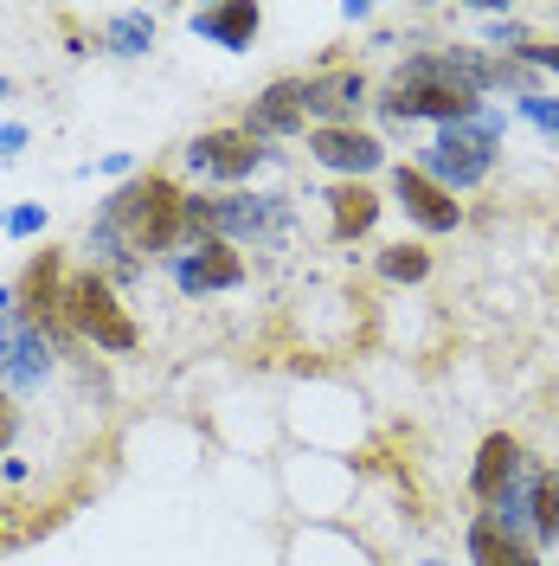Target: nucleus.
Masks as SVG:
<instances>
[{
	"label": "nucleus",
	"mask_w": 559,
	"mask_h": 566,
	"mask_svg": "<svg viewBox=\"0 0 559 566\" xmlns=\"http://www.w3.org/2000/svg\"><path fill=\"white\" fill-rule=\"evenodd\" d=\"M380 116L392 129H405V123H463V116H476L483 109V91L470 84V71H463V45H444V52H412L405 65L386 77V91L373 97Z\"/></svg>",
	"instance_id": "obj_1"
},
{
	"label": "nucleus",
	"mask_w": 559,
	"mask_h": 566,
	"mask_svg": "<svg viewBox=\"0 0 559 566\" xmlns=\"http://www.w3.org/2000/svg\"><path fill=\"white\" fill-rule=\"evenodd\" d=\"M104 212L123 226V239L136 258H161V251L187 245V193L175 175H136L104 200Z\"/></svg>",
	"instance_id": "obj_2"
},
{
	"label": "nucleus",
	"mask_w": 559,
	"mask_h": 566,
	"mask_svg": "<svg viewBox=\"0 0 559 566\" xmlns=\"http://www.w3.org/2000/svg\"><path fill=\"white\" fill-rule=\"evenodd\" d=\"M502 129H508V116L502 109H476V116H463V123H444L437 136L424 142V175L437 180L444 193H470V187H483L495 168V148H502Z\"/></svg>",
	"instance_id": "obj_3"
},
{
	"label": "nucleus",
	"mask_w": 559,
	"mask_h": 566,
	"mask_svg": "<svg viewBox=\"0 0 559 566\" xmlns=\"http://www.w3.org/2000/svg\"><path fill=\"white\" fill-rule=\"evenodd\" d=\"M65 316H71V335L77 342H97L104 354H136L141 348V328L136 316L123 310L109 271H77L65 283Z\"/></svg>",
	"instance_id": "obj_4"
},
{
	"label": "nucleus",
	"mask_w": 559,
	"mask_h": 566,
	"mask_svg": "<svg viewBox=\"0 0 559 566\" xmlns=\"http://www.w3.org/2000/svg\"><path fill=\"white\" fill-rule=\"evenodd\" d=\"M65 251H33L27 258V271L13 277V316L39 328L52 348H71L77 335H71V316H65Z\"/></svg>",
	"instance_id": "obj_5"
},
{
	"label": "nucleus",
	"mask_w": 559,
	"mask_h": 566,
	"mask_svg": "<svg viewBox=\"0 0 559 566\" xmlns=\"http://www.w3.org/2000/svg\"><path fill=\"white\" fill-rule=\"evenodd\" d=\"M187 168L207 180H225V187H239L264 168V142L251 136L245 123L239 129H200V136L187 142Z\"/></svg>",
	"instance_id": "obj_6"
},
{
	"label": "nucleus",
	"mask_w": 559,
	"mask_h": 566,
	"mask_svg": "<svg viewBox=\"0 0 559 566\" xmlns=\"http://www.w3.org/2000/svg\"><path fill=\"white\" fill-rule=\"evenodd\" d=\"M289 232L283 193H219V239L225 245H277Z\"/></svg>",
	"instance_id": "obj_7"
},
{
	"label": "nucleus",
	"mask_w": 559,
	"mask_h": 566,
	"mask_svg": "<svg viewBox=\"0 0 559 566\" xmlns=\"http://www.w3.org/2000/svg\"><path fill=\"white\" fill-rule=\"evenodd\" d=\"M392 200L405 207V219H412L419 232H456V226H463V200L444 193L419 161H399V168H392Z\"/></svg>",
	"instance_id": "obj_8"
},
{
	"label": "nucleus",
	"mask_w": 559,
	"mask_h": 566,
	"mask_svg": "<svg viewBox=\"0 0 559 566\" xmlns=\"http://www.w3.org/2000/svg\"><path fill=\"white\" fill-rule=\"evenodd\" d=\"M52 380V348L45 335L20 316H0V392H39Z\"/></svg>",
	"instance_id": "obj_9"
},
{
	"label": "nucleus",
	"mask_w": 559,
	"mask_h": 566,
	"mask_svg": "<svg viewBox=\"0 0 559 566\" xmlns=\"http://www.w3.org/2000/svg\"><path fill=\"white\" fill-rule=\"evenodd\" d=\"M303 97H309L315 129H348L354 116H360V104H367V77L354 65H328V71H315V77H303Z\"/></svg>",
	"instance_id": "obj_10"
},
{
	"label": "nucleus",
	"mask_w": 559,
	"mask_h": 566,
	"mask_svg": "<svg viewBox=\"0 0 559 566\" xmlns=\"http://www.w3.org/2000/svg\"><path fill=\"white\" fill-rule=\"evenodd\" d=\"M175 283L180 296H212V290H239L245 283V251L212 239V245H193L175 258Z\"/></svg>",
	"instance_id": "obj_11"
},
{
	"label": "nucleus",
	"mask_w": 559,
	"mask_h": 566,
	"mask_svg": "<svg viewBox=\"0 0 559 566\" xmlns=\"http://www.w3.org/2000/svg\"><path fill=\"white\" fill-rule=\"evenodd\" d=\"M309 155L328 168V175L367 180L386 161V142L367 136V129H354V123H348V129H309Z\"/></svg>",
	"instance_id": "obj_12"
},
{
	"label": "nucleus",
	"mask_w": 559,
	"mask_h": 566,
	"mask_svg": "<svg viewBox=\"0 0 559 566\" xmlns=\"http://www.w3.org/2000/svg\"><path fill=\"white\" fill-rule=\"evenodd\" d=\"M521 463H527L521 438H515V431H489V438L476 444V463H470V495L495 509V502H502V490L521 476Z\"/></svg>",
	"instance_id": "obj_13"
},
{
	"label": "nucleus",
	"mask_w": 559,
	"mask_h": 566,
	"mask_svg": "<svg viewBox=\"0 0 559 566\" xmlns=\"http://www.w3.org/2000/svg\"><path fill=\"white\" fill-rule=\"evenodd\" d=\"M303 123H309L303 77H277V84H264V97H257L251 116H245V129L257 142H264V136H303Z\"/></svg>",
	"instance_id": "obj_14"
},
{
	"label": "nucleus",
	"mask_w": 559,
	"mask_h": 566,
	"mask_svg": "<svg viewBox=\"0 0 559 566\" xmlns=\"http://www.w3.org/2000/svg\"><path fill=\"white\" fill-rule=\"evenodd\" d=\"M321 200H328V239L335 245H354V239H367L380 226V193L367 180H335Z\"/></svg>",
	"instance_id": "obj_15"
},
{
	"label": "nucleus",
	"mask_w": 559,
	"mask_h": 566,
	"mask_svg": "<svg viewBox=\"0 0 559 566\" xmlns=\"http://www.w3.org/2000/svg\"><path fill=\"white\" fill-rule=\"evenodd\" d=\"M264 27V7L251 0H212V7H193V33L225 45V52H251V39Z\"/></svg>",
	"instance_id": "obj_16"
},
{
	"label": "nucleus",
	"mask_w": 559,
	"mask_h": 566,
	"mask_svg": "<svg viewBox=\"0 0 559 566\" xmlns=\"http://www.w3.org/2000/svg\"><path fill=\"white\" fill-rule=\"evenodd\" d=\"M470 566H540V547L521 541V534H508L489 509H483V515L470 522Z\"/></svg>",
	"instance_id": "obj_17"
},
{
	"label": "nucleus",
	"mask_w": 559,
	"mask_h": 566,
	"mask_svg": "<svg viewBox=\"0 0 559 566\" xmlns=\"http://www.w3.org/2000/svg\"><path fill=\"white\" fill-rule=\"evenodd\" d=\"M155 45V13L148 7H116L104 20V52H116V59H141Z\"/></svg>",
	"instance_id": "obj_18"
},
{
	"label": "nucleus",
	"mask_w": 559,
	"mask_h": 566,
	"mask_svg": "<svg viewBox=\"0 0 559 566\" xmlns=\"http://www.w3.org/2000/svg\"><path fill=\"white\" fill-rule=\"evenodd\" d=\"M553 541H559V470L534 463V547H553Z\"/></svg>",
	"instance_id": "obj_19"
},
{
	"label": "nucleus",
	"mask_w": 559,
	"mask_h": 566,
	"mask_svg": "<svg viewBox=\"0 0 559 566\" xmlns=\"http://www.w3.org/2000/svg\"><path fill=\"white\" fill-rule=\"evenodd\" d=\"M380 277L386 283H424V277H431V251L405 245V239H399V245H386L380 251Z\"/></svg>",
	"instance_id": "obj_20"
},
{
	"label": "nucleus",
	"mask_w": 559,
	"mask_h": 566,
	"mask_svg": "<svg viewBox=\"0 0 559 566\" xmlns=\"http://www.w3.org/2000/svg\"><path fill=\"white\" fill-rule=\"evenodd\" d=\"M521 116L559 148V97H540V91H534V97H521Z\"/></svg>",
	"instance_id": "obj_21"
},
{
	"label": "nucleus",
	"mask_w": 559,
	"mask_h": 566,
	"mask_svg": "<svg viewBox=\"0 0 559 566\" xmlns=\"http://www.w3.org/2000/svg\"><path fill=\"white\" fill-rule=\"evenodd\" d=\"M515 59L521 65H540V71H559V39H515Z\"/></svg>",
	"instance_id": "obj_22"
},
{
	"label": "nucleus",
	"mask_w": 559,
	"mask_h": 566,
	"mask_svg": "<svg viewBox=\"0 0 559 566\" xmlns=\"http://www.w3.org/2000/svg\"><path fill=\"white\" fill-rule=\"evenodd\" d=\"M0 226H7V239H39V232H45V207H33V200H27V207L7 212Z\"/></svg>",
	"instance_id": "obj_23"
},
{
	"label": "nucleus",
	"mask_w": 559,
	"mask_h": 566,
	"mask_svg": "<svg viewBox=\"0 0 559 566\" xmlns=\"http://www.w3.org/2000/svg\"><path fill=\"white\" fill-rule=\"evenodd\" d=\"M20 438V406H13V392H0V451Z\"/></svg>",
	"instance_id": "obj_24"
},
{
	"label": "nucleus",
	"mask_w": 559,
	"mask_h": 566,
	"mask_svg": "<svg viewBox=\"0 0 559 566\" xmlns=\"http://www.w3.org/2000/svg\"><path fill=\"white\" fill-rule=\"evenodd\" d=\"M20 148H27V123H0V155H7V161H13V155H20Z\"/></svg>",
	"instance_id": "obj_25"
},
{
	"label": "nucleus",
	"mask_w": 559,
	"mask_h": 566,
	"mask_svg": "<svg viewBox=\"0 0 559 566\" xmlns=\"http://www.w3.org/2000/svg\"><path fill=\"white\" fill-rule=\"evenodd\" d=\"M424 566H444V560H424Z\"/></svg>",
	"instance_id": "obj_26"
}]
</instances>
